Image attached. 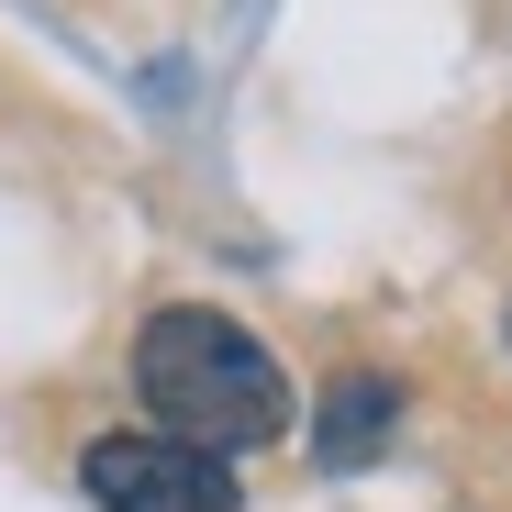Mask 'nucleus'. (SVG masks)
Returning <instances> with one entry per match:
<instances>
[{
    "instance_id": "obj_1",
    "label": "nucleus",
    "mask_w": 512,
    "mask_h": 512,
    "mask_svg": "<svg viewBox=\"0 0 512 512\" xmlns=\"http://www.w3.org/2000/svg\"><path fill=\"white\" fill-rule=\"evenodd\" d=\"M134 401H145V423H167V435H190L212 457H256L301 423L279 346L212 301H156L134 323Z\"/></svg>"
},
{
    "instance_id": "obj_2",
    "label": "nucleus",
    "mask_w": 512,
    "mask_h": 512,
    "mask_svg": "<svg viewBox=\"0 0 512 512\" xmlns=\"http://www.w3.org/2000/svg\"><path fill=\"white\" fill-rule=\"evenodd\" d=\"M78 490L90 512H245L234 457L167 435V423H112V435L78 446Z\"/></svg>"
},
{
    "instance_id": "obj_3",
    "label": "nucleus",
    "mask_w": 512,
    "mask_h": 512,
    "mask_svg": "<svg viewBox=\"0 0 512 512\" xmlns=\"http://www.w3.org/2000/svg\"><path fill=\"white\" fill-rule=\"evenodd\" d=\"M390 435H401V379H390V368H346V379H323V401H312V468L357 479V468L390 457Z\"/></svg>"
},
{
    "instance_id": "obj_4",
    "label": "nucleus",
    "mask_w": 512,
    "mask_h": 512,
    "mask_svg": "<svg viewBox=\"0 0 512 512\" xmlns=\"http://www.w3.org/2000/svg\"><path fill=\"white\" fill-rule=\"evenodd\" d=\"M501 346H512V301H501Z\"/></svg>"
}]
</instances>
